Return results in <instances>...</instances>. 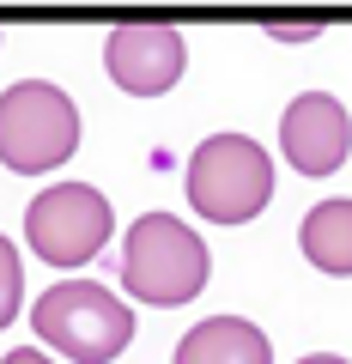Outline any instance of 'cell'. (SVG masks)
<instances>
[{
    "label": "cell",
    "instance_id": "9",
    "mask_svg": "<svg viewBox=\"0 0 352 364\" xmlns=\"http://www.w3.org/2000/svg\"><path fill=\"white\" fill-rule=\"evenodd\" d=\"M298 249L310 267L346 279L352 273V200H316L298 225Z\"/></svg>",
    "mask_w": 352,
    "mask_h": 364
},
{
    "label": "cell",
    "instance_id": "5",
    "mask_svg": "<svg viewBox=\"0 0 352 364\" xmlns=\"http://www.w3.org/2000/svg\"><path fill=\"white\" fill-rule=\"evenodd\" d=\"M116 231L110 195L92 182H49L25 207V237L49 267H85Z\"/></svg>",
    "mask_w": 352,
    "mask_h": 364
},
{
    "label": "cell",
    "instance_id": "3",
    "mask_svg": "<svg viewBox=\"0 0 352 364\" xmlns=\"http://www.w3.org/2000/svg\"><path fill=\"white\" fill-rule=\"evenodd\" d=\"M79 152V109L49 79H18L0 91V164L13 176H49Z\"/></svg>",
    "mask_w": 352,
    "mask_h": 364
},
{
    "label": "cell",
    "instance_id": "8",
    "mask_svg": "<svg viewBox=\"0 0 352 364\" xmlns=\"http://www.w3.org/2000/svg\"><path fill=\"white\" fill-rule=\"evenodd\" d=\"M170 364H274V340L243 316H207L176 340Z\"/></svg>",
    "mask_w": 352,
    "mask_h": 364
},
{
    "label": "cell",
    "instance_id": "11",
    "mask_svg": "<svg viewBox=\"0 0 352 364\" xmlns=\"http://www.w3.org/2000/svg\"><path fill=\"white\" fill-rule=\"evenodd\" d=\"M267 31H274L279 43H310V37H322V18H304V25H286V18H274Z\"/></svg>",
    "mask_w": 352,
    "mask_h": 364
},
{
    "label": "cell",
    "instance_id": "2",
    "mask_svg": "<svg viewBox=\"0 0 352 364\" xmlns=\"http://www.w3.org/2000/svg\"><path fill=\"white\" fill-rule=\"evenodd\" d=\"M31 328L67 364H110L134 340V310L97 279H61L31 304Z\"/></svg>",
    "mask_w": 352,
    "mask_h": 364
},
{
    "label": "cell",
    "instance_id": "1",
    "mask_svg": "<svg viewBox=\"0 0 352 364\" xmlns=\"http://www.w3.org/2000/svg\"><path fill=\"white\" fill-rule=\"evenodd\" d=\"M207 279H213V255H207V243H201V231H188L183 219L140 213L134 231L122 237V286H128V298L158 304V310H176V304H188Z\"/></svg>",
    "mask_w": 352,
    "mask_h": 364
},
{
    "label": "cell",
    "instance_id": "12",
    "mask_svg": "<svg viewBox=\"0 0 352 364\" xmlns=\"http://www.w3.org/2000/svg\"><path fill=\"white\" fill-rule=\"evenodd\" d=\"M0 364H55V358H49V352H37V346H13Z\"/></svg>",
    "mask_w": 352,
    "mask_h": 364
},
{
    "label": "cell",
    "instance_id": "13",
    "mask_svg": "<svg viewBox=\"0 0 352 364\" xmlns=\"http://www.w3.org/2000/svg\"><path fill=\"white\" fill-rule=\"evenodd\" d=\"M298 364H352V358H340V352H310V358H298Z\"/></svg>",
    "mask_w": 352,
    "mask_h": 364
},
{
    "label": "cell",
    "instance_id": "7",
    "mask_svg": "<svg viewBox=\"0 0 352 364\" xmlns=\"http://www.w3.org/2000/svg\"><path fill=\"white\" fill-rule=\"evenodd\" d=\"M279 152H286L292 170H304V176H334L340 164H346L352 152V116L340 97H328V91H304V97H292L286 116H279Z\"/></svg>",
    "mask_w": 352,
    "mask_h": 364
},
{
    "label": "cell",
    "instance_id": "6",
    "mask_svg": "<svg viewBox=\"0 0 352 364\" xmlns=\"http://www.w3.org/2000/svg\"><path fill=\"white\" fill-rule=\"evenodd\" d=\"M104 67L128 97H164L188 67V43L170 25H116L104 37Z\"/></svg>",
    "mask_w": 352,
    "mask_h": 364
},
{
    "label": "cell",
    "instance_id": "4",
    "mask_svg": "<svg viewBox=\"0 0 352 364\" xmlns=\"http://www.w3.org/2000/svg\"><path fill=\"white\" fill-rule=\"evenodd\" d=\"M188 200L207 225H249L274 200V158L249 134H207L188 152Z\"/></svg>",
    "mask_w": 352,
    "mask_h": 364
},
{
    "label": "cell",
    "instance_id": "10",
    "mask_svg": "<svg viewBox=\"0 0 352 364\" xmlns=\"http://www.w3.org/2000/svg\"><path fill=\"white\" fill-rule=\"evenodd\" d=\"M18 304H25V261H18L13 237L0 231V328H13Z\"/></svg>",
    "mask_w": 352,
    "mask_h": 364
}]
</instances>
